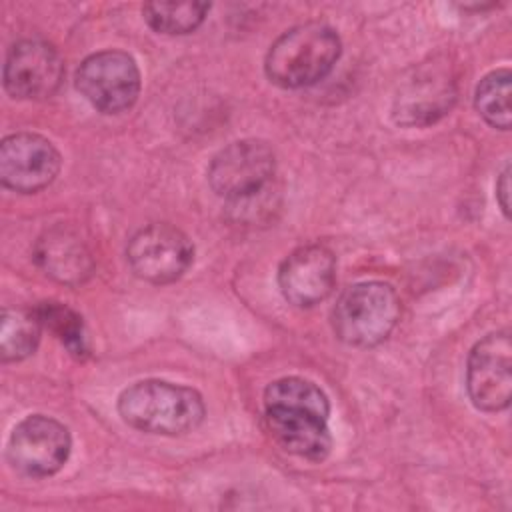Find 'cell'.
<instances>
[{
  "instance_id": "1",
  "label": "cell",
  "mask_w": 512,
  "mask_h": 512,
  "mask_svg": "<svg viewBox=\"0 0 512 512\" xmlns=\"http://www.w3.org/2000/svg\"><path fill=\"white\" fill-rule=\"evenodd\" d=\"M118 414L140 432L180 436L202 424L206 406L194 388L150 378L122 390Z\"/></svg>"
},
{
  "instance_id": "2",
  "label": "cell",
  "mask_w": 512,
  "mask_h": 512,
  "mask_svg": "<svg viewBox=\"0 0 512 512\" xmlns=\"http://www.w3.org/2000/svg\"><path fill=\"white\" fill-rule=\"evenodd\" d=\"M342 52L340 36L324 22H304L278 36L264 60L272 84L296 90L330 74Z\"/></svg>"
},
{
  "instance_id": "3",
  "label": "cell",
  "mask_w": 512,
  "mask_h": 512,
  "mask_svg": "<svg viewBox=\"0 0 512 512\" xmlns=\"http://www.w3.org/2000/svg\"><path fill=\"white\" fill-rule=\"evenodd\" d=\"M400 320L396 290L380 280L348 286L332 310L334 334L348 346L372 348L384 342Z\"/></svg>"
},
{
  "instance_id": "4",
  "label": "cell",
  "mask_w": 512,
  "mask_h": 512,
  "mask_svg": "<svg viewBox=\"0 0 512 512\" xmlns=\"http://www.w3.org/2000/svg\"><path fill=\"white\" fill-rule=\"evenodd\" d=\"M274 174L276 154L268 142L256 138L228 144L208 166V182L212 190L230 202L264 192Z\"/></svg>"
},
{
  "instance_id": "5",
  "label": "cell",
  "mask_w": 512,
  "mask_h": 512,
  "mask_svg": "<svg viewBox=\"0 0 512 512\" xmlns=\"http://www.w3.org/2000/svg\"><path fill=\"white\" fill-rule=\"evenodd\" d=\"M76 88L102 114H120L138 100L140 70L128 52L102 50L82 60Z\"/></svg>"
},
{
  "instance_id": "6",
  "label": "cell",
  "mask_w": 512,
  "mask_h": 512,
  "mask_svg": "<svg viewBox=\"0 0 512 512\" xmlns=\"http://www.w3.org/2000/svg\"><path fill=\"white\" fill-rule=\"evenodd\" d=\"M126 260L134 276L162 286L184 276L194 260V244L176 226L154 222L130 238Z\"/></svg>"
},
{
  "instance_id": "7",
  "label": "cell",
  "mask_w": 512,
  "mask_h": 512,
  "mask_svg": "<svg viewBox=\"0 0 512 512\" xmlns=\"http://www.w3.org/2000/svg\"><path fill=\"white\" fill-rule=\"evenodd\" d=\"M70 448L72 438L62 422L44 414H30L14 426L6 456L20 474L46 478L66 464Z\"/></svg>"
},
{
  "instance_id": "8",
  "label": "cell",
  "mask_w": 512,
  "mask_h": 512,
  "mask_svg": "<svg viewBox=\"0 0 512 512\" xmlns=\"http://www.w3.org/2000/svg\"><path fill=\"white\" fill-rule=\"evenodd\" d=\"M466 388L482 412H500L512 398V340L510 330L486 334L474 344L466 366Z\"/></svg>"
},
{
  "instance_id": "9",
  "label": "cell",
  "mask_w": 512,
  "mask_h": 512,
  "mask_svg": "<svg viewBox=\"0 0 512 512\" xmlns=\"http://www.w3.org/2000/svg\"><path fill=\"white\" fill-rule=\"evenodd\" d=\"M456 102V82L446 62L412 68L396 90L392 118L400 126H428L440 120Z\"/></svg>"
},
{
  "instance_id": "10",
  "label": "cell",
  "mask_w": 512,
  "mask_h": 512,
  "mask_svg": "<svg viewBox=\"0 0 512 512\" xmlns=\"http://www.w3.org/2000/svg\"><path fill=\"white\" fill-rule=\"evenodd\" d=\"M62 166L54 144L32 132H16L0 144V180L2 186L18 194H34L58 176Z\"/></svg>"
},
{
  "instance_id": "11",
  "label": "cell",
  "mask_w": 512,
  "mask_h": 512,
  "mask_svg": "<svg viewBox=\"0 0 512 512\" xmlns=\"http://www.w3.org/2000/svg\"><path fill=\"white\" fill-rule=\"evenodd\" d=\"M64 78L58 50L38 38L16 42L4 62V88L16 100H42L52 96Z\"/></svg>"
},
{
  "instance_id": "12",
  "label": "cell",
  "mask_w": 512,
  "mask_h": 512,
  "mask_svg": "<svg viewBox=\"0 0 512 512\" xmlns=\"http://www.w3.org/2000/svg\"><path fill=\"white\" fill-rule=\"evenodd\" d=\"M336 284V256L322 244L292 250L278 268V288L286 302L310 308L326 300Z\"/></svg>"
},
{
  "instance_id": "13",
  "label": "cell",
  "mask_w": 512,
  "mask_h": 512,
  "mask_svg": "<svg viewBox=\"0 0 512 512\" xmlns=\"http://www.w3.org/2000/svg\"><path fill=\"white\" fill-rule=\"evenodd\" d=\"M270 436L290 454L322 462L332 450L328 416L302 406H264Z\"/></svg>"
},
{
  "instance_id": "14",
  "label": "cell",
  "mask_w": 512,
  "mask_h": 512,
  "mask_svg": "<svg viewBox=\"0 0 512 512\" xmlns=\"http://www.w3.org/2000/svg\"><path fill=\"white\" fill-rule=\"evenodd\" d=\"M34 260L46 276L66 286L86 282L94 270L88 246L72 228L66 226H54L36 240Z\"/></svg>"
},
{
  "instance_id": "15",
  "label": "cell",
  "mask_w": 512,
  "mask_h": 512,
  "mask_svg": "<svg viewBox=\"0 0 512 512\" xmlns=\"http://www.w3.org/2000/svg\"><path fill=\"white\" fill-rule=\"evenodd\" d=\"M42 324L34 308H4L0 318V358L20 362L34 354L40 342Z\"/></svg>"
},
{
  "instance_id": "16",
  "label": "cell",
  "mask_w": 512,
  "mask_h": 512,
  "mask_svg": "<svg viewBox=\"0 0 512 512\" xmlns=\"http://www.w3.org/2000/svg\"><path fill=\"white\" fill-rule=\"evenodd\" d=\"M210 12L208 2H148L142 6L146 24L168 36L196 30Z\"/></svg>"
},
{
  "instance_id": "17",
  "label": "cell",
  "mask_w": 512,
  "mask_h": 512,
  "mask_svg": "<svg viewBox=\"0 0 512 512\" xmlns=\"http://www.w3.org/2000/svg\"><path fill=\"white\" fill-rule=\"evenodd\" d=\"M510 68H496L488 72L476 86L474 104L478 114L498 130H510L512 108H510Z\"/></svg>"
},
{
  "instance_id": "18",
  "label": "cell",
  "mask_w": 512,
  "mask_h": 512,
  "mask_svg": "<svg viewBox=\"0 0 512 512\" xmlns=\"http://www.w3.org/2000/svg\"><path fill=\"white\" fill-rule=\"evenodd\" d=\"M34 312L42 328L52 332L72 356L84 358L88 354L86 328L82 316L76 310L56 300H44L34 306Z\"/></svg>"
},
{
  "instance_id": "19",
  "label": "cell",
  "mask_w": 512,
  "mask_h": 512,
  "mask_svg": "<svg viewBox=\"0 0 512 512\" xmlns=\"http://www.w3.org/2000/svg\"><path fill=\"white\" fill-rule=\"evenodd\" d=\"M264 406H302L322 416H330V402L324 390L300 376H286L270 382L264 390Z\"/></svg>"
},
{
  "instance_id": "20",
  "label": "cell",
  "mask_w": 512,
  "mask_h": 512,
  "mask_svg": "<svg viewBox=\"0 0 512 512\" xmlns=\"http://www.w3.org/2000/svg\"><path fill=\"white\" fill-rule=\"evenodd\" d=\"M508 196H510V164H506L496 180V200L504 212V216L508 218L510 216V202H508Z\"/></svg>"
}]
</instances>
